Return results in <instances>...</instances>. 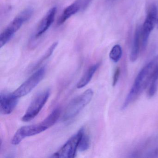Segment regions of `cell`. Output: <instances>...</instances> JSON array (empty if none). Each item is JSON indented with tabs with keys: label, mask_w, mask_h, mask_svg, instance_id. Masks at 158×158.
I'll list each match as a JSON object with an SVG mask.
<instances>
[{
	"label": "cell",
	"mask_w": 158,
	"mask_h": 158,
	"mask_svg": "<svg viewBox=\"0 0 158 158\" xmlns=\"http://www.w3.org/2000/svg\"><path fill=\"white\" fill-rule=\"evenodd\" d=\"M158 66V56H157L140 70L123 103L122 110H125L146 89L151 82Z\"/></svg>",
	"instance_id": "cell-1"
},
{
	"label": "cell",
	"mask_w": 158,
	"mask_h": 158,
	"mask_svg": "<svg viewBox=\"0 0 158 158\" xmlns=\"http://www.w3.org/2000/svg\"><path fill=\"white\" fill-rule=\"evenodd\" d=\"M32 9L28 8L21 12L1 33L0 35V48L7 44L15 34L27 22L33 14Z\"/></svg>",
	"instance_id": "cell-2"
},
{
	"label": "cell",
	"mask_w": 158,
	"mask_h": 158,
	"mask_svg": "<svg viewBox=\"0 0 158 158\" xmlns=\"http://www.w3.org/2000/svg\"><path fill=\"white\" fill-rule=\"evenodd\" d=\"M93 96V90L88 89L73 99L65 109L63 116L64 120L67 121L75 117L90 102Z\"/></svg>",
	"instance_id": "cell-3"
},
{
	"label": "cell",
	"mask_w": 158,
	"mask_h": 158,
	"mask_svg": "<svg viewBox=\"0 0 158 158\" xmlns=\"http://www.w3.org/2000/svg\"><path fill=\"white\" fill-rule=\"evenodd\" d=\"M157 9L156 5L152 4L149 8L144 24L141 27V47L145 51L148 45L151 33L157 22Z\"/></svg>",
	"instance_id": "cell-4"
},
{
	"label": "cell",
	"mask_w": 158,
	"mask_h": 158,
	"mask_svg": "<svg viewBox=\"0 0 158 158\" xmlns=\"http://www.w3.org/2000/svg\"><path fill=\"white\" fill-rule=\"evenodd\" d=\"M50 95V91L49 89H47L37 95L30 103L24 115L22 117V121L27 122L34 119L46 104Z\"/></svg>",
	"instance_id": "cell-5"
},
{
	"label": "cell",
	"mask_w": 158,
	"mask_h": 158,
	"mask_svg": "<svg viewBox=\"0 0 158 158\" xmlns=\"http://www.w3.org/2000/svg\"><path fill=\"white\" fill-rule=\"evenodd\" d=\"M84 128H81L75 135L72 137L58 151L52 155L54 158H74L78 149V145L83 132Z\"/></svg>",
	"instance_id": "cell-6"
},
{
	"label": "cell",
	"mask_w": 158,
	"mask_h": 158,
	"mask_svg": "<svg viewBox=\"0 0 158 158\" xmlns=\"http://www.w3.org/2000/svg\"><path fill=\"white\" fill-rule=\"evenodd\" d=\"M45 73V67H41L38 70L12 93L13 95L19 98L27 95L42 80Z\"/></svg>",
	"instance_id": "cell-7"
},
{
	"label": "cell",
	"mask_w": 158,
	"mask_h": 158,
	"mask_svg": "<svg viewBox=\"0 0 158 158\" xmlns=\"http://www.w3.org/2000/svg\"><path fill=\"white\" fill-rule=\"evenodd\" d=\"M48 128L44 121L37 124L25 126L20 127L15 133L12 139L13 145H17L27 137L38 135Z\"/></svg>",
	"instance_id": "cell-8"
},
{
	"label": "cell",
	"mask_w": 158,
	"mask_h": 158,
	"mask_svg": "<svg viewBox=\"0 0 158 158\" xmlns=\"http://www.w3.org/2000/svg\"><path fill=\"white\" fill-rule=\"evenodd\" d=\"M19 98L12 93H1L0 95V111L3 114H10L15 109Z\"/></svg>",
	"instance_id": "cell-9"
},
{
	"label": "cell",
	"mask_w": 158,
	"mask_h": 158,
	"mask_svg": "<svg viewBox=\"0 0 158 158\" xmlns=\"http://www.w3.org/2000/svg\"><path fill=\"white\" fill-rule=\"evenodd\" d=\"M57 7H52L47 13L46 15L41 20L35 34V38H39L44 33H46L50 27L55 19L57 13Z\"/></svg>",
	"instance_id": "cell-10"
},
{
	"label": "cell",
	"mask_w": 158,
	"mask_h": 158,
	"mask_svg": "<svg viewBox=\"0 0 158 158\" xmlns=\"http://www.w3.org/2000/svg\"><path fill=\"white\" fill-rule=\"evenodd\" d=\"M141 46V27L139 26L136 28L134 35L133 46L130 55V60L132 62L135 61L138 58Z\"/></svg>",
	"instance_id": "cell-11"
},
{
	"label": "cell",
	"mask_w": 158,
	"mask_h": 158,
	"mask_svg": "<svg viewBox=\"0 0 158 158\" xmlns=\"http://www.w3.org/2000/svg\"><path fill=\"white\" fill-rule=\"evenodd\" d=\"M80 9V4L78 2H75L64 9L60 17L58 19L57 24L60 26L64 23L73 15H75Z\"/></svg>",
	"instance_id": "cell-12"
},
{
	"label": "cell",
	"mask_w": 158,
	"mask_h": 158,
	"mask_svg": "<svg viewBox=\"0 0 158 158\" xmlns=\"http://www.w3.org/2000/svg\"><path fill=\"white\" fill-rule=\"evenodd\" d=\"M100 65V63H98L90 66L87 70L86 72L84 74V75L77 83V87L78 89L82 88L87 85L92 79L94 74L99 67Z\"/></svg>",
	"instance_id": "cell-13"
},
{
	"label": "cell",
	"mask_w": 158,
	"mask_h": 158,
	"mask_svg": "<svg viewBox=\"0 0 158 158\" xmlns=\"http://www.w3.org/2000/svg\"><path fill=\"white\" fill-rule=\"evenodd\" d=\"M123 51L122 48L119 45H115L113 47L110 52L109 56L110 59L114 62H118L122 57Z\"/></svg>",
	"instance_id": "cell-14"
},
{
	"label": "cell",
	"mask_w": 158,
	"mask_h": 158,
	"mask_svg": "<svg viewBox=\"0 0 158 158\" xmlns=\"http://www.w3.org/2000/svg\"><path fill=\"white\" fill-rule=\"evenodd\" d=\"M89 144H90V139H89V136L85 133L84 131L79 142L78 149L80 152L86 151L89 148Z\"/></svg>",
	"instance_id": "cell-15"
},
{
	"label": "cell",
	"mask_w": 158,
	"mask_h": 158,
	"mask_svg": "<svg viewBox=\"0 0 158 158\" xmlns=\"http://www.w3.org/2000/svg\"><path fill=\"white\" fill-rule=\"evenodd\" d=\"M58 42H54V43L51 46L50 48L48 49L47 52L45 53V55L41 58V59L35 65L34 68H36V67H38V66H39L40 64H41V63H43L44 61L46 60L49 57H50L51 55L53 53L55 48H56L57 45H58Z\"/></svg>",
	"instance_id": "cell-16"
},
{
	"label": "cell",
	"mask_w": 158,
	"mask_h": 158,
	"mask_svg": "<svg viewBox=\"0 0 158 158\" xmlns=\"http://www.w3.org/2000/svg\"><path fill=\"white\" fill-rule=\"evenodd\" d=\"M120 74V69L119 67L116 68L114 72V74L113 78L112 85L113 86H114L117 84L118 82V79H119V76Z\"/></svg>",
	"instance_id": "cell-17"
},
{
	"label": "cell",
	"mask_w": 158,
	"mask_h": 158,
	"mask_svg": "<svg viewBox=\"0 0 158 158\" xmlns=\"http://www.w3.org/2000/svg\"><path fill=\"white\" fill-rule=\"evenodd\" d=\"M152 81H154V82H158V66L157 67L156 71H155Z\"/></svg>",
	"instance_id": "cell-18"
},
{
	"label": "cell",
	"mask_w": 158,
	"mask_h": 158,
	"mask_svg": "<svg viewBox=\"0 0 158 158\" xmlns=\"http://www.w3.org/2000/svg\"><path fill=\"white\" fill-rule=\"evenodd\" d=\"M154 154L156 157H158V148L155 149V151H154Z\"/></svg>",
	"instance_id": "cell-19"
},
{
	"label": "cell",
	"mask_w": 158,
	"mask_h": 158,
	"mask_svg": "<svg viewBox=\"0 0 158 158\" xmlns=\"http://www.w3.org/2000/svg\"><path fill=\"white\" fill-rule=\"evenodd\" d=\"M157 26H158V19H157Z\"/></svg>",
	"instance_id": "cell-20"
}]
</instances>
